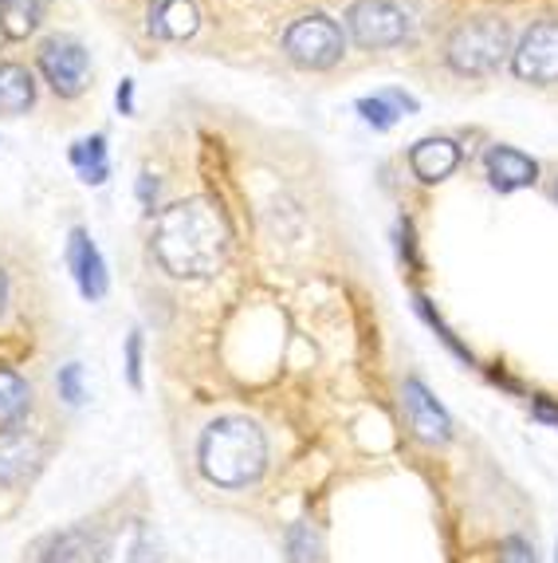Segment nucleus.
I'll use <instances>...</instances> for the list:
<instances>
[{"mask_svg": "<svg viewBox=\"0 0 558 563\" xmlns=\"http://www.w3.org/2000/svg\"><path fill=\"white\" fill-rule=\"evenodd\" d=\"M228 225L209 198H186L161 209L154 225V256L177 280H209L228 261Z\"/></svg>", "mask_w": 558, "mask_h": 563, "instance_id": "1", "label": "nucleus"}, {"mask_svg": "<svg viewBox=\"0 0 558 563\" xmlns=\"http://www.w3.org/2000/svg\"><path fill=\"white\" fill-rule=\"evenodd\" d=\"M197 465L221 488H248L268 470V438L252 418L224 413L197 438Z\"/></svg>", "mask_w": 558, "mask_h": 563, "instance_id": "2", "label": "nucleus"}, {"mask_svg": "<svg viewBox=\"0 0 558 563\" xmlns=\"http://www.w3.org/2000/svg\"><path fill=\"white\" fill-rule=\"evenodd\" d=\"M512 56V32L495 16L465 20L448 36V67L456 76H492Z\"/></svg>", "mask_w": 558, "mask_h": 563, "instance_id": "3", "label": "nucleus"}, {"mask_svg": "<svg viewBox=\"0 0 558 563\" xmlns=\"http://www.w3.org/2000/svg\"><path fill=\"white\" fill-rule=\"evenodd\" d=\"M283 52H288L291 64L308 67V71H326L343 59V29L335 20L315 12V16H299L288 32H283Z\"/></svg>", "mask_w": 558, "mask_h": 563, "instance_id": "4", "label": "nucleus"}, {"mask_svg": "<svg viewBox=\"0 0 558 563\" xmlns=\"http://www.w3.org/2000/svg\"><path fill=\"white\" fill-rule=\"evenodd\" d=\"M346 32L362 47H393L410 36V16L390 0H358L346 9Z\"/></svg>", "mask_w": 558, "mask_h": 563, "instance_id": "5", "label": "nucleus"}, {"mask_svg": "<svg viewBox=\"0 0 558 563\" xmlns=\"http://www.w3.org/2000/svg\"><path fill=\"white\" fill-rule=\"evenodd\" d=\"M401 410H405V422L417 433L425 445H448L453 442V413L440 406V398L425 386V378L410 375L401 383Z\"/></svg>", "mask_w": 558, "mask_h": 563, "instance_id": "6", "label": "nucleus"}, {"mask_svg": "<svg viewBox=\"0 0 558 563\" xmlns=\"http://www.w3.org/2000/svg\"><path fill=\"white\" fill-rule=\"evenodd\" d=\"M40 71L52 84V91L64 95V99H75V95H83L87 79H91V56H87V47L79 40L52 36L40 47Z\"/></svg>", "mask_w": 558, "mask_h": 563, "instance_id": "7", "label": "nucleus"}, {"mask_svg": "<svg viewBox=\"0 0 558 563\" xmlns=\"http://www.w3.org/2000/svg\"><path fill=\"white\" fill-rule=\"evenodd\" d=\"M161 540L158 532L142 517H126L114 528H103L99 536V555L94 563H161Z\"/></svg>", "mask_w": 558, "mask_h": 563, "instance_id": "8", "label": "nucleus"}, {"mask_svg": "<svg viewBox=\"0 0 558 563\" xmlns=\"http://www.w3.org/2000/svg\"><path fill=\"white\" fill-rule=\"evenodd\" d=\"M515 76L527 84H558V20H543L512 52Z\"/></svg>", "mask_w": 558, "mask_h": 563, "instance_id": "9", "label": "nucleus"}, {"mask_svg": "<svg viewBox=\"0 0 558 563\" xmlns=\"http://www.w3.org/2000/svg\"><path fill=\"white\" fill-rule=\"evenodd\" d=\"M67 268H71L75 288H79L83 300H103L107 288H111V276H107V261L87 229H71V236H67Z\"/></svg>", "mask_w": 558, "mask_h": 563, "instance_id": "10", "label": "nucleus"}, {"mask_svg": "<svg viewBox=\"0 0 558 563\" xmlns=\"http://www.w3.org/2000/svg\"><path fill=\"white\" fill-rule=\"evenodd\" d=\"M44 461V442L29 426L0 430V488H16L40 470Z\"/></svg>", "mask_w": 558, "mask_h": 563, "instance_id": "11", "label": "nucleus"}, {"mask_svg": "<svg viewBox=\"0 0 558 563\" xmlns=\"http://www.w3.org/2000/svg\"><path fill=\"white\" fill-rule=\"evenodd\" d=\"M99 536H103V528L87 525V520L59 528V532H47L32 548V563H91L99 555Z\"/></svg>", "mask_w": 558, "mask_h": 563, "instance_id": "12", "label": "nucleus"}, {"mask_svg": "<svg viewBox=\"0 0 558 563\" xmlns=\"http://www.w3.org/2000/svg\"><path fill=\"white\" fill-rule=\"evenodd\" d=\"M484 166H488V178L500 194H512V189H527L539 181V162L527 158L523 151L515 146H492L484 154Z\"/></svg>", "mask_w": 558, "mask_h": 563, "instance_id": "13", "label": "nucleus"}, {"mask_svg": "<svg viewBox=\"0 0 558 563\" xmlns=\"http://www.w3.org/2000/svg\"><path fill=\"white\" fill-rule=\"evenodd\" d=\"M456 166H460V146L453 139H421L410 151V169L425 186L445 181Z\"/></svg>", "mask_w": 558, "mask_h": 563, "instance_id": "14", "label": "nucleus"}, {"mask_svg": "<svg viewBox=\"0 0 558 563\" xmlns=\"http://www.w3.org/2000/svg\"><path fill=\"white\" fill-rule=\"evenodd\" d=\"M201 29V12L193 0H154L149 9V32L161 40H189Z\"/></svg>", "mask_w": 558, "mask_h": 563, "instance_id": "15", "label": "nucleus"}, {"mask_svg": "<svg viewBox=\"0 0 558 563\" xmlns=\"http://www.w3.org/2000/svg\"><path fill=\"white\" fill-rule=\"evenodd\" d=\"M32 413V386L29 378H20L16 371L0 366V430L24 426V418Z\"/></svg>", "mask_w": 558, "mask_h": 563, "instance_id": "16", "label": "nucleus"}, {"mask_svg": "<svg viewBox=\"0 0 558 563\" xmlns=\"http://www.w3.org/2000/svg\"><path fill=\"white\" fill-rule=\"evenodd\" d=\"M32 103H36V79H32L29 67H0V114H24Z\"/></svg>", "mask_w": 558, "mask_h": 563, "instance_id": "17", "label": "nucleus"}, {"mask_svg": "<svg viewBox=\"0 0 558 563\" xmlns=\"http://www.w3.org/2000/svg\"><path fill=\"white\" fill-rule=\"evenodd\" d=\"M47 0H0V32L9 40H24L40 29Z\"/></svg>", "mask_w": 558, "mask_h": 563, "instance_id": "18", "label": "nucleus"}, {"mask_svg": "<svg viewBox=\"0 0 558 563\" xmlns=\"http://www.w3.org/2000/svg\"><path fill=\"white\" fill-rule=\"evenodd\" d=\"M71 166L79 169V178L87 186H103L111 166H107V139L103 134H94V139H79L71 146Z\"/></svg>", "mask_w": 558, "mask_h": 563, "instance_id": "19", "label": "nucleus"}, {"mask_svg": "<svg viewBox=\"0 0 558 563\" xmlns=\"http://www.w3.org/2000/svg\"><path fill=\"white\" fill-rule=\"evenodd\" d=\"M283 563H323V536L311 520H295L283 532Z\"/></svg>", "mask_w": 558, "mask_h": 563, "instance_id": "20", "label": "nucleus"}, {"mask_svg": "<svg viewBox=\"0 0 558 563\" xmlns=\"http://www.w3.org/2000/svg\"><path fill=\"white\" fill-rule=\"evenodd\" d=\"M405 107V111H413V99L401 91H390V95H373V99H358V111H362V119L370 122V126H378V131H390L393 122H398V111Z\"/></svg>", "mask_w": 558, "mask_h": 563, "instance_id": "21", "label": "nucleus"}, {"mask_svg": "<svg viewBox=\"0 0 558 563\" xmlns=\"http://www.w3.org/2000/svg\"><path fill=\"white\" fill-rule=\"evenodd\" d=\"M413 303H417V316H421V320H425L428 328H433V331H437V335H440V343H445V347L453 351V355L460 358V363H465V366H472V363H476V358H472V351H468L465 343H460V339H456V331L448 328L445 320H440V311L433 308V303H428L425 296H417V300H413Z\"/></svg>", "mask_w": 558, "mask_h": 563, "instance_id": "22", "label": "nucleus"}, {"mask_svg": "<svg viewBox=\"0 0 558 563\" xmlns=\"http://www.w3.org/2000/svg\"><path fill=\"white\" fill-rule=\"evenodd\" d=\"M56 395L64 406L79 410L87 402V378H83V363H64L56 371Z\"/></svg>", "mask_w": 558, "mask_h": 563, "instance_id": "23", "label": "nucleus"}, {"mask_svg": "<svg viewBox=\"0 0 558 563\" xmlns=\"http://www.w3.org/2000/svg\"><path fill=\"white\" fill-rule=\"evenodd\" d=\"M495 563H539V555H535V544L523 532H507L500 540V560Z\"/></svg>", "mask_w": 558, "mask_h": 563, "instance_id": "24", "label": "nucleus"}, {"mask_svg": "<svg viewBox=\"0 0 558 563\" xmlns=\"http://www.w3.org/2000/svg\"><path fill=\"white\" fill-rule=\"evenodd\" d=\"M142 358H146V339H142V331H131L126 335V383L134 390H142Z\"/></svg>", "mask_w": 558, "mask_h": 563, "instance_id": "25", "label": "nucleus"}, {"mask_svg": "<svg viewBox=\"0 0 558 563\" xmlns=\"http://www.w3.org/2000/svg\"><path fill=\"white\" fill-rule=\"evenodd\" d=\"M531 418L539 426H550V430H558V402L547 395H535L531 398Z\"/></svg>", "mask_w": 558, "mask_h": 563, "instance_id": "26", "label": "nucleus"}, {"mask_svg": "<svg viewBox=\"0 0 558 563\" xmlns=\"http://www.w3.org/2000/svg\"><path fill=\"white\" fill-rule=\"evenodd\" d=\"M138 201L146 213H154V201H158V178L154 174H142L138 178Z\"/></svg>", "mask_w": 558, "mask_h": 563, "instance_id": "27", "label": "nucleus"}, {"mask_svg": "<svg viewBox=\"0 0 558 563\" xmlns=\"http://www.w3.org/2000/svg\"><path fill=\"white\" fill-rule=\"evenodd\" d=\"M488 383H495V386H500V390H507V395H523V386L515 383V378L507 375L503 366H500V371H495V366H492V371H488Z\"/></svg>", "mask_w": 558, "mask_h": 563, "instance_id": "28", "label": "nucleus"}, {"mask_svg": "<svg viewBox=\"0 0 558 563\" xmlns=\"http://www.w3.org/2000/svg\"><path fill=\"white\" fill-rule=\"evenodd\" d=\"M119 107H122V114L134 111V79H122V87H119Z\"/></svg>", "mask_w": 558, "mask_h": 563, "instance_id": "29", "label": "nucleus"}, {"mask_svg": "<svg viewBox=\"0 0 558 563\" xmlns=\"http://www.w3.org/2000/svg\"><path fill=\"white\" fill-rule=\"evenodd\" d=\"M4 303H9V280H4V268H0V316H4Z\"/></svg>", "mask_w": 558, "mask_h": 563, "instance_id": "30", "label": "nucleus"}, {"mask_svg": "<svg viewBox=\"0 0 558 563\" xmlns=\"http://www.w3.org/2000/svg\"><path fill=\"white\" fill-rule=\"evenodd\" d=\"M555 563H558V544H555Z\"/></svg>", "mask_w": 558, "mask_h": 563, "instance_id": "31", "label": "nucleus"}, {"mask_svg": "<svg viewBox=\"0 0 558 563\" xmlns=\"http://www.w3.org/2000/svg\"><path fill=\"white\" fill-rule=\"evenodd\" d=\"M555 198H558V186H555Z\"/></svg>", "mask_w": 558, "mask_h": 563, "instance_id": "32", "label": "nucleus"}]
</instances>
